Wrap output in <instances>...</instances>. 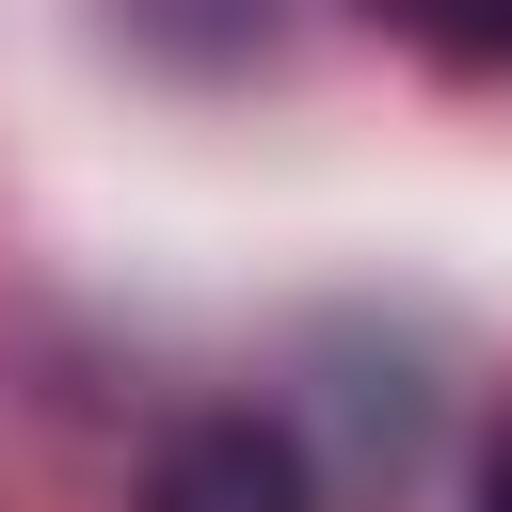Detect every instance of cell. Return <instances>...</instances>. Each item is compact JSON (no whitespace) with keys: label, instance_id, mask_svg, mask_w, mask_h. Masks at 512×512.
I'll return each instance as SVG.
<instances>
[{"label":"cell","instance_id":"cell-1","mask_svg":"<svg viewBox=\"0 0 512 512\" xmlns=\"http://www.w3.org/2000/svg\"><path fill=\"white\" fill-rule=\"evenodd\" d=\"M160 512H304V448L272 416H208L160 448Z\"/></svg>","mask_w":512,"mask_h":512},{"label":"cell","instance_id":"cell-2","mask_svg":"<svg viewBox=\"0 0 512 512\" xmlns=\"http://www.w3.org/2000/svg\"><path fill=\"white\" fill-rule=\"evenodd\" d=\"M368 16L432 64H464V80H512V0H368Z\"/></svg>","mask_w":512,"mask_h":512},{"label":"cell","instance_id":"cell-3","mask_svg":"<svg viewBox=\"0 0 512 512\" xmlns=\"http://www.w3.org/2000/svg\"><path fill=\"white\" fill-rule=\"evenodd\" d=\"M480 512H512V448H496V480H480Z\"/></svg>","mask_w":512,"mask_h":512}]
</instances>
